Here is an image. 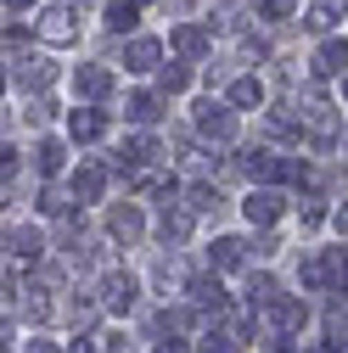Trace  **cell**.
<instances>
[{
    "label": "cell",
    "instance_id": "6da1fadb",
    "mask_svg": "<svg viewBox=\"0 0 348 353\" xmlns=\"http://www.w3.org/2000/svg\"><path fill=\"white\" fill-rule=\"evenodd\" d=\"M0 252H6L12 263H39L46 258V236H39L34 225H12L6 236H0Z\"/></svg>",
    "mask_w": 348,
    "mask_h": 353
},
{
    "label": "cell",
    "instance_id": "7a4b0ae2",
    "mask_svg": "<svg viewBox=\"0 0 348 353\" xmlns=\"http://www.w3.org/2000/svg\"><path fill=\"white\" fill-rule=\"evenodd\" d=\"M34 28H39V39H46V46H73V39H79V17H73V6H46Z\"/></svg>",
    "mask_w": 348,
    "mask_h": 353
},
{
    "label": "cell",
    "instance_id": "3957f363",
    "mask_svg": "<svg viewBox=\"0 0 348 353\" xmlns=\"http://www.w3.org/2000/svg\"><path fill=\"white\" fill-rule=\"evenodd\" d=\"M197 135H208V141H231V135H236V112H231L225 101H202V107H197Z\"/></svg>",
    "mask_w": 348,
    "mask_h": 353
},
{
    "label": "cell",
    "instance_id": "277c9868",
    "mask_svg": "<svg viewBox=\"0 0 348 353\" xmlns=\"http://www.w3.org/2000/svg\"><path fill=\"white\" fill-rule=\"evenodd\" d=\"M96 303H102V308H113V314L135 308V275H124V270L102 275V292H96Z\"/></svg>",
    "mask_w": 348,
    "mask_h": 353
},
{
    "label": "cell",
    "instance_id": "5b68a950",
    "mask_svg": "<svg viewBox=\"0 0 348 353\" xmlns=\"http://www.w3.org/2000/svg\"><path fill=\"white\" fill-rule=\"evenodd\" d=\"M152 163H157V141L152 135H129L124 141V152H118V168L124 174H146Z\"/></svg>",
    "mask_w": 348,
    "mask_h": 353
},
{
    "label": "cell",
    "instance_id": "8992f818",
    "mask_svg": "<svg viewBox=\"0 0 348 353\" xmlns=\"http://www.w3.org/2000/svg\"><path fill=\"white\" fill-rule=\"evenodd\" d=\"M141 230H146V225H141V213L129 208V202L107 213V236H113V241H124V247H135V241H141Z\"/></svg>",
    "mask_w": 348,
    "mask_h": 353
},
{
    "label": "cell",
    "instance_id": "52a82bcc",
    "mask_svg": "<svg viewBox=\"0 0 348 353\" xmlns=\"http://www.w3.org/2000/svg\"><path fill=\"white\" fill-rule=\"evenodd\" d=\"M186 236H191V213H186V208H163L157 241H163V247H186Z\"/></svg>",
    "mask_w": 348,
    "mask_h": 353
},
{
    "label": "cell",
    "instance_id": "ba28073f",
    "mask_svg": "<svg viewBox=\"0 0 348 353\" xmlns=\"http://www.w3.org/2000/svg\"><path fill=\"white\" fill-rule=\"evenodd\" d=\"M73 90H79V96H84V101H102V96H107V90H113V73H107V68H96V62H90V68H79V73H73Z\"/></svg>",
    "mask_w": 348,
    "mask_h": 353
},
{
    "label": "cell",
    "instance_id": "9c48e42d",
    "mask_svg": "<svg viewBox=\"0 0 348 353\" xmlns=\"http://www.w3.org/2000/svg\"><path fill=\"white\" fill-rule=\"evenodd\" d=\"M102 185H107V168H102V163H79V174H73V202H96Z\"/></svg>",
    "mask_w": 348,
    "mask_h": 353
},
{
    "label": "cell",
    "instance_id": "30bf717a",
    "mask_svg": "<svg viewBox=\"0 0 348 353\" xmlns=\"http://www.w3.org/2000/svg\"><path fill=\"white\" fill-rule=\"evenodd\" d=\"M163 62V46H157V39H129V51H124V68L129 73H152Z\"/></svg>",
    "mask_w": 348,
    "mask_h": 353
},
{
    "label": "cell",
    "instance_id": "8fae6325",
    "mask_svg": "<svg viewBox=\"0 0 348 353\" xmlns=\"http://www.w3.org/2000/svg\"><path fill=\"white\" fill-rule=\"evenodd\" d=\"M242 208H247V225H276L281 219V196L276 191H253Z\"/></svg>",
    "mask_w": 348,
    "mask_h": 353
},
{
    "label": "cell",
    "instance_id": "7c38bea8",
    "mask_svg": "<svg viewBox=\"0 0 348 353\" xmlns=\"http://www.w3.org/2000/svg\"><path fill=\"white\" fill-rule=\"evenodd\" d=\"M247 258H253V247L242 236H220L213 241V270H236V263H247Z\"/></svg>",
    "mask_w": 348,
    "mask_h": 353
},
{
    "label": "cell",
    "instance_id": "4fadbf2b",
    "mask_svg": "<svg viewBox=\"0 0 348 353\" xmlns=\"http://www.w3.org/2000/svg\"><path fill=\"white\" fill-rule=\"evenodd\" d=\"M303 320H309V308H303V303H292V297H276L270 303V325L276 331H303Z\"/></svg>",
    "mask_w": 348,
    "mask_h": 353
},
{
    "label": "cell",
    "instance_id": "5bb4252c",
    "mask_svg": "<svg viewBox=\"0 0 348 353\" xmlns=\"http://www.w3.org/2000/svg\"><path fill=\"white\" fill-rule=\"evenodd\" d=\"M186 292H191L202 308H213V314L225 308V286H220V275H191V281H186Z\"/></svg>",
    "mask_w": 348,
    "mask_h": 353
},
{
    "label": "cell",
    "instance_id": "9a60e30c",
    "mask_svg": "<svg viewBox=\"0 0 348 353\" xmlns=\"http://www.w3.org/2000/svg\"><path fill=\"white\" fill-rule=\"evenodd\" d=\"M17 84H23L28 96L46 90V84H51V62H46V57H23V62H17Z\"/></svg>",
    "mask_w": 348,
    "mask_h": 353
},
{
    "label": "cell",
    "instance_id": "2e32d148",
    "mask_svg": "<svg viewBox=\"0 0 348 353\" xmlns=\"http://www.w3.org/2000/svg\"><path fill=\"white\" fill-rule=\"evenodd\" d=\"M174 51H180V57H202V51H208V28L180 23V28H174Z\"/></svg>",
    "mask_w": 348,
    "mask_h": 353
},
{
    "label": "cell",
    "instance_id": "e0dca14e",
    "mask_svg": "<svg viewBox=\"0 0 348 353\" xmlns=\"http://www.w3.org/2000/svg\"><path fill=\"white\" fill-rule=\"evenodd\" d=\"M247 347V331L242 325H231V331H213V336H202V353H242Z\"/></svg>",
    "mask_w": 348,
    "mask_h": 353
},
{
    "label": "cell",
    "instance_id": "ac0fdd59",
    "mask_svg": "<svg viewBox=\"0 0 348 353\" xmlns=\"http://www.w3.org/2000/svg\"><path fill=\"white\" fill-rule=\"evenodd\" d=\"M68 129H73V141H102V135H107V118H102V112H73Z\"/></svg>",
    "mask_w": 348,
    "mask_h": 353
},
{
    "label": "cell",
    "instance_id": "d6986e66",
    "mask_svg": "<svg viewBox=\"0 0 348 353\" xmlns=\"http://www.w3.org/2000/svg\"><path fill=\"white\" fill-rule=\"evenodd\" d=\"M135 23H141V6H135V0H113V6H107V28H113V34H129Z\"/></svg>",
    "mask_w": 348,
    "mask_h": 353
},
{
    "label": "cell",
    "instance_id": "ffe728a7",
    "mask_svg": "<svg viewBox=\"0 0 348 353\" xmlns=\"http://www.w3.org/2000/svg\"><path fill=\"white\" fill-rule=\"evenodd\" d=\"M342 68H348V46L342 39H326L320 57H315V73H342Z\"/></svg>",
    "mask_w": 348,
    "mask_h": 353
},
{
    "label": "cell",
    "instance_id": "44dd1931",
    "mask_svg": "<svg viewBox=\"0 0 348 353\" xmlns=\"http://www.w3.org/2000/svg\"><path fill=\"white\" fill-rule=\"evenodd\" d=\"M337 12H342V6H331V0H315V6L303 12V28H309V34H326V28L337 23Z\"/></svg>",
    "mask_w": 348,
    "mask_h": 353
},
{
    "label": "cell",
    "instance_id": "7402d4cb",
    "mask_svg": "<svg viewBox=\"0 0 348 353\" xmlns=\"http://www.w3.org/2000/svg\"><path fill=\"white\" fill-rule=\"evenodd\" d=\"M62 157H68V146H62V141H39V146H34V168H39V174H57V168H62Z\"/></svg>",
    "mask_w": 348,
    "mask_h": 353
},
{
    "label": "cell",
    "instance_id": "603a6c76",
    "mask_svg": "<svg viewBox=\"0 0 348 353\" xmlns=\"http://www.w3.org/2000/svg\"><path fill=\"white\" fill-rule=\"evenodd\" d=\"M157 107H163V101H157V96H146V90H135V96L124 101V112L135 118V123H157Z\"/></svg>",
    "mask_w": 348,
    "mask_h": 353
},
{
    "label": "cell",
    "instance_id": "cb8c5ba5",
    "mask_svg": "<svg viewBox=\"0 0 348 353\" xmlns=\"http://www.w3.org/2000/svg\"><path fill=\"white\" fill-rule=\"evenodd\" d=\"M220 202H225V196L213 191V185H191V191H186V213H220Z\"/></svg>",
    "mask_w": 348,
    "mask_h": 353
},
{
    "label": "cell",
    "instance_id": "d4e9b609",
    "mask_svg": "<svg viewBox=\"0 0 348 353\" xmlns=\"http://www.w3.org/2000/svg\"><path fill=\"white\" fill-rule=\"evenodd\" d=\"M258 101H264V84L258 79H236L231 84V107H258Z\"/></svg>",
    "mask_w": 348,
    "mask_h": 353
},
{
    "label": "cell",
    "instance_id": "484cf974",
    "mask_svg": "<svg viewBox=\"0 0 348 353\" xmlns=\"http://www.w3.org/2000/svg\"><path fill=\"white\" fill-rule=\"evenodd\" d=\"M298 275H303V286H315V292H326V286H331L326 258H303V270H298Z\"/></svg>",
    "mask_w": 348,
    "mask_h": 353
},
{
    "label": "cell",
    "instance_id": "4316f807",
    "mask_svg": "<svg viewBox=\"0 0 348 353\" xmlns=\"http://www.w3.org/2000/svg\"><path fill=\"white\" fill-rule=\"evenodd\" d=\"M247 297H253V308H270V303L281 297V286H276L270 275H253V286H247Z\"/></svg>",
    "mask_w": 348,
    "mask_h": 353
},
{
    "label": "cell",
    "instance_id": "83f0119b",
    "mask_svg": "<svg viewBox=\"0 0 348 353\" xmlns=\"http://www.w3.org/2000/svg\"><path fill=\"white\" fill-rule=\"evenodd\" d=\"M23 314H28V320H46V314H51V303H46L39 286H23Z\"/></svg>",
    "mask_w": 348,
    "mask_h": 353
},
{
    "label": "cell",
    "instance_id": "f1b7e54d",
    "mask_svg": "<svg viewBox=\"0 0 348 353\" xmlns=\"http://www.w3.org/2000/svg\"><path fill=\"white\" fill-rule=\"evenodd\" d=\"M79 236H84V219H79V213H62V225H57V241L73 252V241H79Z\"/></svg>",
    "mask_w": 348,
    "mask_h": 353
},
{
    "label": "cell",
    "instance_id": "f546056e",
    "mask_svg": "<svg viewBox=\"0 0 348 353\" xmlns=\"http://www.w3.org/2000/svg\"><path fill=\"white\" fill-rule=\"evenodd\" d=\"M186 84H191V73H186V68H163V96L186 90Z\"/></svg>",
    "mask_w": 348,
    "mask_h": 353
},
{
    "label": "cell",
    "instance_id": "4dcf8cb0",
    "mask_svg": "<svg viewBox=\"0 0 348 353\" xmlns=\"http://www.w3.org/2000/svg\"><path fill=\"white\" fill-rule=\"evenodd\" d=\"M258 12H264L270 23H287L292 17V0H258Z\"/></svg>",
    "mask_w": 348,
    "mask_h": 353
},
{
    "label": "cell",
    "instance_id": "1f68e13d",
    "mask_svg": "<svg viewBox=\"0 0 348 353\" xmlns=\"http://www.w3.org/2000/svg\"><path fill=\"white\" fill-rule=\"evenodd\" d=\"M51 112H57V101H51V96H34V101H28V123H46Z\"/></svg>",
    "mask_w": 348,
    "mask_h": 353
},
{
    "label": "cell",
    "instance_id": "d6a6232c",
    "mask_svg": "<svg viewBox=\"0 0 348 353\" xmlns=\"http://www.w3.org/2000/svg\"><path fill=\"white\" fill-rule=\"evenodd\" d=\"M12 174H17V152L0 141V180H12Z\"/></svg>",
    "mask_w": 348,
    "mask_h": 353
},
{
    "label": "cell",
    "instance_id": "836d02e7",
    "mask_svg": "<svg viewBox=\"0 0 348 353\" xmlns=\"http://www.w3.org/2000/svg\"><path fill=\"white\" fill-rule=\"evenodd\" d=\"M157 353H191V347H186L180 336H163V342H157Z\"/></svg>",
    "mask_w": 348,
    "mask_h": 353
},
{
    "label": "cell",
    "instance_id": "e575fe53",
    "mask_svg": "<svg viewBox=\"0 0 348 353\" xmlns=\"http://www.w3.org/2000/svg\"><path fill=\"white\" fill-rule=\"evenodd\" d=\"M68 353H96V347H90V336H73V342H68Z\"/></svg>",
    "mask_w": 348,
    "mask_h": 353
},
{
    "label": "cell",
    "instance_id": "d590c367",
    "mask_svg": "<svg viewBox=\"0 0 348 353\" xmlns=\"http://www.w3.org/2000/svg\"><path fill=\"white\" fill-rule=\"evenodd\" d=\"M337 230H342V236H348V202H342V208H337Z\"/></svg>",
    "mask_w": 348,
    "mask_h": 353
},
{
    "label": "cell",
    "instance_id": "8d00e7d4",
    "mask_svg": "<svg viewBox=\"0 0 348 353\" xmlns=\"http://www.w3.org/2000/svg\"><path fill=\"white\" fill-rule=\"evenodd\" d=\"M270 353H292V342H287V336H276V342H270Z\"/></svg>",
    "mask_w": 348,
    "mask_h": 353
},
{
    "label": "cell",
    "instance_id": "74e56055",
    "mask_svg": "<svg viewBox=\"0 0 348 353\" xmlns=\"http://www.w3.org/2000/svg\"><path fill=\"white\" fill-rule=\"evenodd\" d=\"M6 6H12V12H28V6H34V0H6Z\"/></svg>",
    "mask_w": 348,
    "mask_h": 353
},
{
    "label": "cell",
    "instance_id": "f35d334b",
    "mask_svg": "<svg viewBox=\"0 0 348 353\" xmlns=\"http://www.w3.org/2000/svg\"><path fill=\"white\" fill-rule=\"evenodd\" d=\"M6 336H12V325H6V320H0V347H6Z\"/></svg>",
    "mask_w": 348,
    "mask_h": 353
},
{
    "label": "cell",
    "instance_id": "ab89813d",
    "mask_svg": "<svg viewBox=\"0 0 348 353\" xmlns=\"http://www.w3.org/2000/svg\"><path fill=\"white\" fill-rule=\"evenodd\" d=\"M28 353H57V347H46V342H34V347H28Z\"/></svg>",
    "mask_w": 348,
    "mask_h": 353
},
{
    "label": "cell",
    "instance_id": "60d3db41",
    "mask_svg": "<svg viewBox=\"0 0 348 353\" xmlns=\"http://www.w3.org/2000/svg\"><path fill=\"white\" fill-rule=\"evenodd\" d=\"M0 90H6V73H0Z\"/></svg>",
    "mask_w": 348,
    "mask_h": 353
},
{
    "label": "cell",
    "instance_id": "b9f144b4",
    "mask_svg": "<svg viewBox=\"0 0 348 353\" xmlns=\"http://www.w3.org/2000/svg\"><path fill=\"white\" fill-rule=\"evenodd\" d=\"M135 6H146V0H135Z\"/></svg>",
    "mask_w": 348,
    "mask_h": 353
},
{
    "label": "cell",
    "instance_id": "7bdbcfd3",
    "mask_svg": "<svg viewBox=\"0 0 348 353\" xmlns=\"http://www.w3.org/2000/svg\"><path fill=\"white\" fill-rule=\"evenodd\" d=\"M342 353H348V347H342Z\"/></svg>",
    "mask_w": 348,
    "mask_h": 353
}]
</instances>
